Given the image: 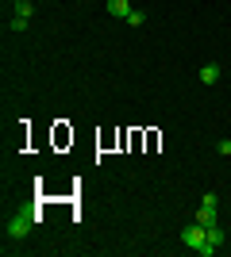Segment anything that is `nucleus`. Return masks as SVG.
Instances as JSON below:
<instances>
[{
	"label": "nucleus",
	"mask_w": 231,
	"mask_h": 257,
	"mask_svg": "<svg viewBox=\"0 0 231 257\" xmlns=\"http://www.w3.org/2000/svg\"><path fill=\"white\" fill-rule=\"evenodd\" d=\"M181 242H185L193 253H200V257H212V253H216V246L208 242V226H200L197 219H193V223L181 230Z\"/></svg>",
	"instance_id": "1"
},
{
	"label": "nucleus",
	"mask_w": 231,
	"mask_h": 257,
	"mask_svg": "<svg viewBox=\"0 0 231 257\" xmlns=\"http://www.w3.org/2000/svg\"><path fill=\"white\" fill-rule=\"evenodd\" d=\"M35 219H39L35 211H20V215H12L8 226H4V234H8V238H27V234H31V226H35Z\"/></svg>",
	"instance_id": "2"
},
{
	"label": "nucleus",
	"mask_w": 231,
	"mask_h": 257,
	"mask_svg": "<svg viewBox=\"0 0 231 257\" xmlns=\"http://www.w3.org/2000/svg\"><path fill=\"white\" fill-rule=\"evenodd\" d=\"M216 207H220V196H216V192H204V200H200V211L193 215V219H197L200 226H212V223H216Z\"/></svg>",
	"instance_id": "3"
},
{
	"label": "nucleus",
	"mask_w": 231,
	"mask_h": 257,
	"mask_svg": "<svg viewBox=\"0 0 231 257\" xmlns=\"http://www.w3.org/2000/svg\"><path fill=\"white\" fill-rule=\"evenodd\" d=\"M108 12L116 20H127V16H131V0H108Z\"/></svg>",
	"instance_id": "4"
},
{
	"label": "nucleus",
	"mask_w": 231,
	"mask_h": 257,
	"mask_svg": "<svg viewBox=\"0 0 231 257\" xmlns=\"http://www.w3.org/2000/svg\"><path fill=\"white\" fill-rule=\"evenodd\" d=\"M200 81H204V85H216V81H220V65H204V69H200Z\"/></svg>",
	"instance_id": "5"
},
{
	"label": "nucleus",
	"mask_w": 231,
	"mask_h": 257,
	"mask_svg": "<svg viewBox=\"0 0 231 257\" xmlns=\"http://www.w3.org/2000/svg\"><path fill=\"white\" fill-rule=\"evenodd\" d=\"M31 12H35L31 0H16V16H20V20H31Z\"/></svg>",
	"instance_id": "6"
},
{
	"label": "nucleus",
	"mask_w": 231,
	"mask_h": 257,
	"mask_svg": "<svg viewBox=\"0 0 231 257\" xmlns=\"http://www.w3.org/2000/svg\"><path fill=\"white\" fill-rule=\"evenodd\" d=\"M208 242H212V246H220V242H223V230H220V226H216V223L208 226Z\"/></svg>",
	"instance_id": "7"
},
{
	"label": "nucleus",
	"mask_w": 231,
	"mask_h": 257,
	"mask_svg": "<svg viewBox=\"0 0 231 257\" xmlns=\"http://www.w3.org/2000/svg\"><path fill=\"white\" fill-rule=\"evenodd\" d=\"M127 23H131V27H143V23H146V16H143V12H139V8H131V16H127Z\"/></svg>",
	"instance_id": "8"
},
{
	"label": "nucleus",
	"mask_w": 231,
	"mask_h": 257,
	"mask_svg": "<svg viewBox=\"0 0 231 257\" xmlns=\"http://www.w3.org/2000/svg\"><path fill=\"white\" fill-rule=\"evenodd\" d=\"M216 154H231V139H220V146H216Z\"/></svg>",
	"instance_id": "9"
}]
</instances>
